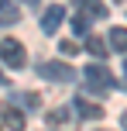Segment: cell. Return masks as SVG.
Masks as SVG:
<instances>
[{
  "label": "cell",
  "instance_id": "10",
  "mask_svg": "<svg viewBox=\"0 0 127 131\" xmlns=\"http://www.w3.org/2000/svg\"><path fill=\"white\" fill-rule=\"evenodd\" d=\"M69 121V107H55V111H48V124H65Z\"/></svg>",
  "mask_w": 127,
  "mask_h": 131
},
{
  "label": "cell",
  "instance_id": "14",
  "mask_svg": "<svg viewBox=\"0 0 127 131\" xmlns=\"http://www.w3.org/2000/svg\"><path fill=\"white\" fill-rule=\"evenodd\" d=\"M59 52H62V55H69V59H72V55L79 52V45H76V41H59Z\"/></svg>",
  "mask_w": 127,
  "mask_h": 131
},
{
  "label": "cell",
  "instance_id": "7",
  "mask_svg": "<svg viewBox=\"0 0 127 131\" xmlns=\"http://www.w3.org/2000/svg\"><path fill=\"white\" fill-rule=\"evenodd\" d=\"M62 17H65V10H62L59 4L45 7V14H41V31H45V35H55V31H59V24H62Z\"/></svg>",
  "mask_w": 127,
  "mask_h": 131
},
{
  "label": "cell",
  "instance_id": "3",
  "mask_svg": "<svg viewBox=\"0 0 127 131\" xmlns=\"http://www.w3.org/2000/svg\"><path fill=\"white\" fill-rule=\"evenodd\" d=\"M86 83L93 86V90H114V86H117V79L107 72V66L93 62V66H86Z\"/></svg>",
  "mask_w": 127,
  "mask_h": 131
},
{
  "label": "cell",
  "instance_id": "13",
  "mask_svg": "<svg viewBox=\"0 0 127 131\" xmlns=\"http://www.w3.org/2000/svg\"><path fill=\"white\" fill-rule=\"evenodd\" d=\"M72 31H76V35H86V31H89V21L82 17V14H79V17H72Z\"/></svg>",
  "mask_w": 127,
  "mask_h": 131
},
{
  "label": "cell",
  "instance_id": "8",
  "mask_svg": "<svg viewBox=\"0 0 127 131\" xmlns=\"http://www.w3.org/2000/svg\"><path fill=\"white\" fill-rule=\"evenodd\" d=\"M107 48H114V52H127V28H110L107 35Z\"/></svg>",
  "mask_w": 127,
  "mask_h": 131
},
{
  "label": "cell",
  "instance_id": "15",
  "mask_svg": "<svg viewBox=\"0 0 127 131\" xmlns=\"http://www.w3.org/2000/svg\"><path fill=\"white\" fill-rule=\"evenodd\" d=\"M4 83H7V72H0V86H4Z\"/></svg>",
  "mask_w": 127,
  "mask_h": 131
},
{
  "label": "cell",
  "instance_id": "17",
  "mask_svg": "<svg viewBox=\"0 0 127 131\" xmlns=\"http://www.w3.org/2000/svg\"><path fill=\"white\" fill-rule=\"evenodd\" d=\"M120 121H124V131H127V114H124V117H120Z\"/></svg>",
  "mask_w": 127,
  "mask_h": 131
},
{
  "label": "cell",
  "instance_id": "4",
  "mask_svg": "<svg viewBox=\"0 0 127 131\" xmlns=\"http://www.w3.org/2000/svg\"><path fill=\"white\" fill-rule=\"evenodd\" d=\"M72 107H76V114H79L82 121H100V117H103V107H100V104H93V100H86L82 93H76Z\"/></svg>",
  "mask_w": 127,
  "mask_h": 131
},
{
  "label": "cell",
  "instance_id": "5",
  "mask_svg": "<svg viewBox=\"0 0 127 131\" xmlns=\"http://www.w3.org/2000/svg\"><path fill=\"white\" fill-rule=\"evenodd\" d=\"M72 7H76V10H79L82 14V17H96V21H100V17H107V4H103V0H72Z\"/></svg>",
  "mask_w": 127,
  "mask_h": 131
},
{
  "label": "cell",
  "instance_id": "9",
  "mask_svg": "<svg viewBox=\"0 0 127 131\" xmlns=\"http://www.w3.org/2000/svg\"><path fill=\"white\" fill-rule=\"evenodd\" d=\"M86 52L93 55V59H103V55H107L110 48H107V41H103V38H96V35H89V38H86Z\"/></svg>",
  "mask_w": 127,
  "mask_h": 131
},
{
  "label": "cell",
  "instance_id": "6",
  "mask_svg": "<svg viewBox=\"0 0 127 131\" xmlns=\"http://www.w3.org/2000/svg\"><path fill=\"white\" fill-rule=\"evenodd\" d=\"M0 121H4V128H10V131H24L27 128L24 114H21L17 107H10V104H0Z\"/></svg>",
  "mask_w": 127,
  "mask_h": 131
},
{
  "label": "cell",
  "instance_id": "16",
  "mask_svg": "<svg viewBox=\"0 0 127 131\" xmlns=\"http://www.w3.org/2000/svg\"><path fill=\"white\" fill-rule=\"evenodd\" d=\"M24 4H31V7H38V4H41V0H24Z\"/></svg>",
  "mask_w": 127,
  "mask_h": 131
},
{
  "label": "cell",
  "instance_id": "2",
  "mask_svg": "<svg viewBox=\"0 0 127 131\" xmlns=\"http://www.w3.org/2000/svg\"><path fill=\"white\" fill-rule=\"evenodd\" d=\"M0 59H4L7 66H14V69H24V62H27V52H24V45H21V41H14V38H4V41H0Z\"/></svg>",
  "mask_w": 127,
  "mask_h": 131
},
{
  "label": "cell",
  "instance_id": "12",
  "mask_svg": "<svg viewBox=\"0 0 127 131\" xmlns=\"http://www.w3.org/2000/svg\"><path fill=\"white\" fill-rule=\"evenodd\" d=\"M17 100H21V104H24V107H31V111H38V107H41V97H38V93H17Z\"/></svg>",
  "mask_w": 127,
  "mask_h": 131
},
{
  "label": "cell",
  "instance_id": "18",
  "mask_svg": "<svg viewBox=\"0 0 127 131\" xmlns=\"http://www.w3.org/2000/svg\"><path fill=\"white\" fill-rule=\"evenodd\" d=\"M124 76H127V59H124Z\"/></svg>",
  "mask_w": 127,
  "mask_h": 131
},
{
  "label": "cell",
  "instance_id": "1",
  "mask_svg": "<svg viewBox=\"0 0 127 131\" xmlns=\"http://www.w3.org/2000/svg\"><path fill=\"white\" fill-rule=\"evenodd\" d=\"M34 69H38L41 79H52V83H72L76 79V69L65 66V62H59V59H45V62L34 66Z\"/></svg>",
  "mask_w": 127,
  "mask_h": 131
},
{
  "label": "cell",
  "instance_id": "11",
  "mask_svg": "<svg viewBox=\"0 0 127 131\" xmlns=\"http://www.w3.org/2000/svg\"><path fill=\"white\" fill-rule=\"evenodd\" d=\"M0 17H4V21H17V7H14V0H0Z\"/></svg>",
  "mask_w": 127,
  "mask_h": 131
},
{
  "label": "cell",
  "instance_id": "19",
  "mask_svg": "<svg viewBox=\"0 0 127 131\" xmlns=\"http://www.w3.org/2000/svg\"><path fill=\"white\" fill-rule=\"evenodd\" d=\"M117 4H120V0H117Z\"/></svg>",
  "mask_w": 127,
  "mask_h": 131
}]
</instances>
